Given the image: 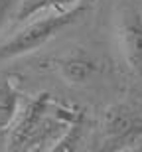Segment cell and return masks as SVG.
Masks as SVG:
<instances>
[{"label":"cell","instance_id":"7","mask_svg":"<svg viewBox=\"0 0 142 152\" xmlns=\"http://www.w3.org/2000/svg\"><path fill=\"white\" fill-rule=\"evenodd\" d=\"M81 0H22L20 6H18V10H16V14H14V18H16V22H26L32 16L40 14L42 10L61 12V10L73 8Z\"/></svg>","mask_w":142,"mask_h":152},{"label":"cell","instance_id":"3","mask_svg":"<svg viewBox=\"0 0 142 152\" xmlns=\"http://www.w3.org/2000/svg\"><path fill=\"white\" fill-rule=\"evenodd\" d=\"M117 36L126 65L142 77V4L140 0H119Z\"/></svg>","mask_w":142,"mask_h":152},{"label":"cell","instance_id":"6","mask_svg":"<svg viewBox=\"0 0 142 152\" xmlns=\"http://www.w3.org/2000/svg\"><path fill=\"white\" fill-rule=\"evenodd\" d=\"M20 109V93L14 79L4 77L0 81V134L10 129L12 121Z\"/></svg>","mask_w":142,"mask_h":152},{"label":"cell","instance_id":"4","mask_svg":"<svg viewBox=\"0 0 142 152\" xmlns=\"http://www.w3.org/2000/svg\"><path fill=\"white\" fill-rule=\"evenodd\" d=\"M103 130H105L109 144H119V142L130 140L140 130V123H138L136 115L132 113L130 109L119 105V107H111L105 113Z\"/></svg>","mask_w":142,"mask_h":152},{"label":"cell","instance_id":"8","mask_svg":"<svg viewBox=\"0 0 142 152\" xmlns=\"http://www.w3.org/2000/svg\"><path fill=\"white\" fill-rule=\"evenodd\" d=\"M20 2L22 0H0V30L6 26V22L12 18V14H16Z\"/></svg>","mask_w":142,"mask_h":152},{"label":"cell","instance_id":"5","mask_svg":"<svg viewBox=\"0 0 142 152\" xmlns=\"http://www.w3.org/2000/svg\"><path fill=\"white\" fill-rule=\"evenodd\" d=\"M57 71L67 83L79 85V83H87L99 71V67H97V61L91 56L77 50L57 61Z\"/></svg>","mask_w":142,"mask_h":152},{"label":"cell","instance_id":"1","mask_svg":"<svg viewBox=\"0 0 142 152\" xmlns=\"http://www.w3.org/2000/svg\"><path fill=\"white\" fill-rule=\"evenodd\" d=\"M81 117V109L61 105L50 93H38L18 109L8 129V148L53 150L55 142Z\"/></svg>","mask_w":142,"mask_h":152},{"label":"cell","instance_id":"2","mask_svg":"<svg viewBox=\"0 0 142 152\" xmlns=\"http://www.w3.org/2000/svg\"><path fill=\"white\" fill-rule=\"evenodd\" d=\"M91 4H93V0H81L79 4H75L69 10H61V12L51 14V16L32 20L20 32H16L12 38H8L6 42L0 44V61L36 51L38 48L47 44L51 38H55L61 30L69 28L71 24L81 20V16L91 8Z\"/></svg>","mask_w":142,"mask_h":152}]
</instances>
